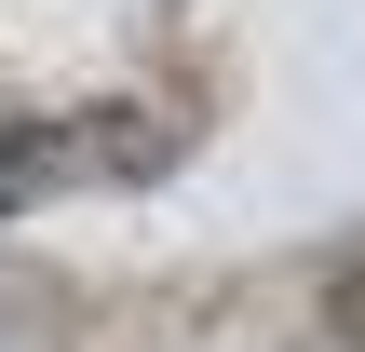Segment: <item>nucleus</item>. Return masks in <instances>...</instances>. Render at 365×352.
Returning <instances> with one entry per match:
<instances>
[{"mask_svg":"<svg viewBox=\"0 0 365 352\" xmlns=\"http://www.w3.org/2000/svg\"><path fill=\"white\" fill-rule=\"evenodd\" d=\"M176 149L163 109H0V217L54 203V190H108V176H149Z\"/></svg>","mask_w":365,"mask_h":352,"instance_id":"1","label":"nucleus"}]
</instances>
